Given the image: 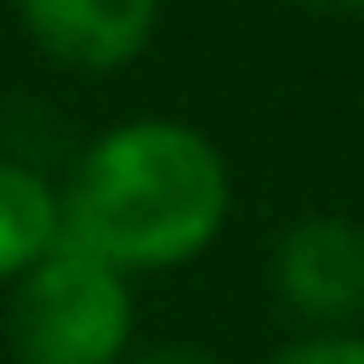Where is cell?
<instances>
[{
	"mask_svg": "<svg viewBox=\"0 0 364 364\" xmlns=\"http://www.w3.org/2000/svg\"><path fill=\"white\" fill-rule=\"evenodd\" d=\"M233 182L222 148L188 119L108 125L63 188V239L119 273L182 267L228 222Z\"/></svg>",
	"mask_w": 364,
	"mask_h": 364,
	"instance_id": "cell-1",
	"label": "cell"
},
{
	"mask_svg": "<svg viewBox=\"0 0 364 364\" xmlns=\"http://www.w3.org/2000/svg\"><path fill=\"white\" fill-rule=\"evenodd\" d=\"M136 301L114 262L57 239L6 296V347L17 364H119Z\"/></svg>",
	"mask_w": 364,
	"mask_h": 364,
	"instance_id": "cell-2",
	"label": "cell"
},
{
	"mask_svg": "<svg viewBox=\"0 0 364 364\" xmlns=\"http://www.w3.org/2000/svg\"><path fill=\"white\" fill-rule=\"evenodd\" d=\"M267 273L307 330H353L364 318V222L341 210L296 216L279 233Z\"/></svg>",
	"mask_w": 364,
	"mask_h": 364,
	"instance_id": "cell-3",
	"label": "cell"
},
{
	"mask_svg": "<svg viewBox=\"0 0 364 364\" xmlns=\"http://www.w3.org/2000/svg\"><path fill=\"white\" fill-rule=\"evenodd\" d=\"M17 17L51 63L108 74L148 51L159 0H17Z\"/></svg>",
	"mask_w": 364,
	"mask_h": 364,
	"instance_id": "cell-4",
	"label": "cell"
},
{
	"mask_svg": "<svg viewBox=\"0 0 364 364\" xmlns=\"http://www.w3.org/2000/svg\"><path fill=\"white\" fill-rule=\"evenodd\" d=\"M57 239H63V193L40 171L0 159V284L28 273Z\"/></svg>",
	"mask_w": 364,
	"mask_h": 364,
	"instance_id": "cell-5",
	"label": "cell"
},
{
	"mask_svg": "<svg viewBox=\"0 0 364 364\" xmlns=\"http://www.w3.org/2000/svg\"><path fill=\"white\" fill-rule=\"evenodd\" d=\"M267 364H364V336L358 330H307L284 341Z\"/></svg>",
	"mask_w": 364,
	"mask_h": 364,
	"instance_id": "cell-6",
	"label": "cell"
},
{
	"mask_svg": "<svg viewBox=\"0 0 364 364\" xmlns=\"http://www.w3.org/2000/svg\"><path fill=\"white\" fill-rule=\"evenodd\" d=\"M119 364H222V358L205 353V347H193V341H159V347H148L136 358H119Z\"/></svg>",
	"mask_w": 364,
	"mask_h": 364,
	"instance_id": "cell-7",
	"label": "cell"
},
{
	"mask_svg": "<svg viewBox=\"0 0 364 364\" xmlns=\"http://www.w3.org/2000/svg\"><path fill=\"white\" fill-rule=\"evenodd\" d=\"M301 11H324V17H358L364 0H296Z\"/></svg>",
	"mask_w": 364,
	"mask_h": 364,
	"instance_id": "cell-8",
	"label": "cell"
}]
</instances>
